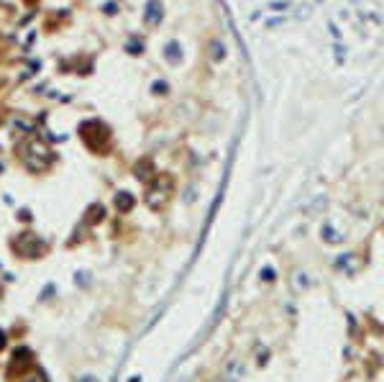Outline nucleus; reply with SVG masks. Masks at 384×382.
<instances>
[{
	"mask_svg": "<svg viewBox=\"0 0 384 382\" xmlns=\"http://www.w3.org/2000/svg\"><path fill=\"white\" fill-rule=\"evenodd\" d=\"M75 280H77V285H87V282H90V275H87V272H85V275H82V272H77Z\"/></svg>",
	"mask_w": 384,
	"mask_h": 382,
	"instance_id": "4",
	"label": "nucleus"
},
{
	"mask_svg": "<svg viewBox=\"0 0 384 382\" xmlns=\"http://www.w3.org/2000/svg\"><path fill=\"white\" fill-rule=\"evenodd\" d=\"M23 382H46V377L41 375V372H31V380H28V377H26Z\"/></svg>",
	"mask_w": 384,
	"mask_h": 382,
	"instance_id": "3",
	"label": "nucleus"
},
{
	"mask_svg": "<svg viewBox=\"0 0 384 382\" xmlns=\"http://www.w3.org/2000/svg\"><path fill=\"white\" fill-rule=\"evenodd\" d=\"M3 344H5V334L0 331V346H3Z\"/></svg>",
	"mask_w": 384,
	"mask_h": 382,
	"instance_id": "6",
	"label": "nucleus"
},
{
	"mask_svg": "<svg viewBox=\"0 0 384 382\" xmlns=\"http://www.w3.org/2000/svg\"><path fill=\"white\" fill-rule=\"evenodd\" d=\"M131 203H134V200H131V195H128V193H120V195L115 198L118 210H128V208H131Z\"/></svg>",
	"mask_w": 384,
	"mask_h": 382,
	"instance_id": "1",
	"label": "nucleus"
},
{
	"mask_svg": "<svg viewBox=\"0 0 384 382\" xmlns=\"http://www.w3.org/2000/svg\"><path fill=\"white\" fill-rule=\"evenodd\" d=\"M146 18H149L151 23H156V18H159V5L156 3H149L146 5Z\"/></svg>",
	"mask_w": 384,
	"mask_h": 382,
	"instance_id": "2",
	"label": "nucleus"
},
{
	"mask_svg": "<svg viewBox=\"0 0 384 382\" xmlns=\"http://www.w3.org/2000/svg\"><path fill=\"white\" fill-rule=\"evenodd\" d=\"M79 382H100V380H97V377H93V375H85V377L79 380Z\"/></svg>",
	"mask_w": 384,
	"mask_h": 382,
	"instance_id": "5",
	"label": "nucleus"
}]
</instances>
